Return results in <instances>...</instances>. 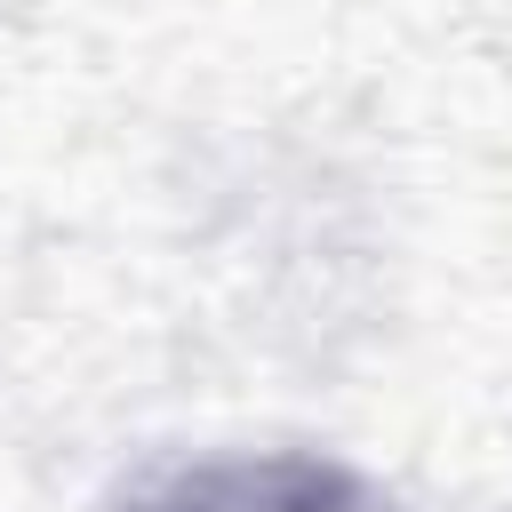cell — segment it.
I'll return each mask as SVG.
<instances>
[{
    "label": "cell",
    "mask_w": 512,
    "mask_h": 512,
    "mask_svg": "<svg viewBox=\"0 0 512 512\" xmlns=\"http://www.w3.org/2000/svg\"><path fill=\"white\" fill-rule=\"evenodd\" d=\"M104 512H408V504L336 448L224 440L136 464Z\"/></svg>",
    "instance_id": "6da1fadb"
}]
</instances>
